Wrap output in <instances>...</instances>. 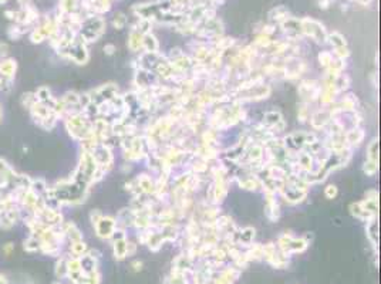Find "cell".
Here are the masks:
<instances>
[{
	"mask_svg": "<svg viewBox=\"0 0 381 284\" xmlns=\"http://www.w3.org/2000/svg\"><path fill=\"white\" fill-rule=\"evenodd\" d=\"M57 53L61 57L68 58V60H72L73 63L80 64V65L86 64L87 61L90 60V54H88V50H87V44L81 42V39H80L79 36L74 39V42L70 43V44H68L67 47H64V49L58 50Z\"/></svg>",
	"mask_w": 381,
	"mask_h": 284,
	"instance_id": "obj_3",
	"label": "cell"
},
{
	"mask_svg": "<svg viewBox=\"0 0 381 284\" xmlns=\"http://www.w3.org/2000/svg\"><path fill=\"white\" fill-rule=\"evenodd\" d=\"M12 250H13V243H6V244H5V247H3V252H5L6 255H10V253H12Z\"/></svg>",
	"mask_w": 381,
	"mask_h": 284,
	"instance_id": "obj_31",
	"label": "cell"
},
{
	"mask_svg": "<svg viewBox=\"0 0 381 284\" xmlns=\"http://www.w3.org/2000/svg\"><path fill=\"white\" fill-rule=\"evenodd\" d=\"M40 247H42V243H40V239L30 234L29 237L24 240L23 243V248L29 253H34V252H40Z\"/></svg>",
	"mask_w": 381,
	"mask_h": 284,
	"instance_id": "obj_15",
	"label": "cell"
},
{
	"mask_svg": "<svg viewBox=\"0 0 381 284\" xmlns=\"http://www.w3.org/2000/svg\"><path fill=\"white\" fill-rule=\"evenodd\" d=\"M29 113L37 125L46 129V131H51L53 128L56 127V124H57L58 118L56 117V114L51 111L50 106L44 105V104L39 102V101L30 108Z\"/></svg>",
	"mask_w": 381,
	"mask_h": 284,
	"instance_id": "obj_2",
	"label": "cell"
},
{
	"mask_svg": "<svg viewBox=\"0 0 381 284\" xmlns=\"http://www.w3.org/2000/svg\"><path fill=\"white\" fill-rule=\"evenodd\" d=\"M17 3H19V6H22V5H24V3H27V2H30V0H16Z\"/></svg>",
	"mask_w": 381,
	"mask_h": 284,
	"instance_id": "obj_33",
	"label": "cell"
},
{
	"mask_svg": "<svg viewBox=\"0 0 381 284\" xmlns=\"http://www.w3.org/2000/svg\"><path fill=\"white\" fill-rule=\"evenodd\" d=\"M26 33H30V28L24 27L22 24H16V23H12L8 28V36L12 39V40H19L22 39L23 36Z\"/></svg>",
	"mask_w": 381,
	"mask_h": 284,
	"instance_id": "obj_14",
	"label": "cell"
},
{
	"mask_svg": "<svg viewBox=\"0 0 381 284\" xmlns=\"http://www.w3.org/2000/svg\"><path fill=\"white\" fill-rule=\"evenodd\" d=\"M34 218L47 227H58L61 226L63 222H64L63 220V213L60 212L58 207H50V206L46 205L34 213Z\"/></svg>",
	"mask_w": 381,
	"mask_h": 284,
	"instance_id": "obj_4",
	"label": "cell"
},
{
	"mask_svg": "<svg viewBox=\"0 0 381 284\" xmlns=\"http://www.w3.org/2000/svg\"><path fill=\"white\" fill-rule=\"evenodd\" d=\"M16 71H17V61L12 57H5L0 61V77L8 81H15Z\"/></svg>",
	"mask_w": 381,
	"mask_h": 284,
	"instance_id": "obj_8",
	"label": "cell"
},
{
	"mask_svg": "<svg viewBox=\"0 0 381 284\" xmlns=\"http://www.w3.org/2000/svg\"><path fill=\"white\" fill-rule=\"evenodd\" d=\"M132 266H134V269H135V270H141V266H143V263L135 262V263H132Z\"/></svg>",
	"mask_w": 381,
	"mask_h": 284,
	"instance_id": "obj_32",
	"label": "cell"
},
{
	"mask_svg": "<svg viewBox=\"0 0 381 284\" xmlns=\"http://www.w3.org/2000/svg\"><path fill=\"white\" fill-rule=\"evenodd\" d=\"M61 229H63V232H64L65 237H68L72 243L83 240V234H81V232L79 230V227L76 226L73 222H63Z\"/></svg>",
	"mask_w": 381,
	"mask_h": 284,
	"instance_id": "obj_13",
	"label": "cell"
},
{
	"mask_svg": "<svg viewBox=\"0 0 381 284\" xmlns=\"http://www.w3.org/2000/svg\"><path fill=\"white\" fill-rule=\"evenodd\" d=\"M104 31H106V20L101 16H91L83 20L79 37L81 39V42L88 44V43L97 42Z\"/></svg>",
	"mask_w": 381,
	"mask_h": 284,
	"instance_id": "obj_1",
	"label": "cell"
},
{
	"mask_svg": "<svg viewBox=\"0 0 381 284\" xmlns=\"http://www.w3.org/2000/svg\"><path fill=\"white\" fill-rule=\"evenodd\" d=\"M8 53H9V46L6 44V43H3V42H0V61L5 58V57L8 56Z\"/></svg>",
	"mask_w": 381,
	"mask_h": 284,
	"instance_id": "obj_29",
	"label": "cell"
},
{
	"mask_svg": "<svg viewBox=\"0 0 381 284\" xmlns=\"http://www.w3.org/2000/svg\"><path fill=\"white\" fill-rule=\"evenodd\" d=\"M375 170H377V165H375V161H368V163H366V166H364V172L368 173V175H373L375 173Z\"/></svg>",
	"mask_w": 381,
	"mask_h": 284,
	"instance_id": "obj_25",
	"label": "cell"
},
{
	"mask_svg": "<svg viewBox=\"0 0 381 284\" xmlns=\"http://www.w3.org/2000/svg\"><path fill=\"white\" fill-rule=\"evenodd\" d=\"M324 193H326V196H327L329 199H333L336 195H337V188H336V186H333V185H330V186H327V188H326Z\"/></svg>",
	"mask_w": 381,
	"mask_h": 284,
	"instance_id": "obj_27",
	"label": "cell"
},
{
	"mask_svg": "<svg viewBox=\"0 0 381 284\" xmlns=\"http://www.w3.org/2000/svg\"><path fill=\"white\" fill-rule=\"evenodd\" d=\"M101 218H102V213H101L100 210H93V212L90 213V220H91V223H93V225H95V223H97Z\"/></svg>",
	"mask_w": 381,
	"mask_h": 284,
	"instance_id": "obj_28",
	"label": "cell"
},
{
	"mask_svg": "<svg viewBox=\"0 0 381 284\" xmlns=\"http://www.w3.org/2000/svg\"><path fill=\"white\" fill-rule=\"evenodd\" d=\"M67 257H60L57 264H56V276L58 278H65L67 277Z\"/></svg>",
	"mask_w": 381,
	"mask_h": 284,
	"instance_id": "obj_20",
	"label": "cell"
},
{
	"mask_svg": "<svg viewBox=\"0 0 381 284\" xmlns=\"http://www.w3.org/2000/svg\"><path fill=\"white\" fill-rule=\"evenodd\" d=\"M253 236H255V230H253V229H245L244 233L240 234V240L249 243Z\"/></svg>",
	"mask_w": 381,
	"mask_h": 284,
	"instance_id": "obj_24",
	"label": "cell"
},
{
	"mask_svg": "<svg viewBox=\"0 0 381 284\" xmlns=\"http://www.w3.org/2000/svg\"><path fill=\"white\" fill-rule=\"evenodd\" d=\"M114 255L118 260H121V259H124L127 256V243H125V239L114 241Z\"/></svg>",
	"mask_w": 381,
	"mask_h": 284,
	"instance_id": "obj_18",
	"label": "cell"
},
{
	"mask_svg": "<svg viewBox=\"0 0 381 284\" xmlns=\"http://www.w3.org/2000/svg\"><path fill=\"white\" fill-rule=\"evenodd\" d=\"M16 175H17V172L12 168V165L6 159L0 158V179H3L6 182V193H8L9 186L13 182Z\"/></svg>",
	"mask_w": 381,
	"mask_h": 284,
	"instance_id": "obj_9",
	"label": "cell"
},
{
	"mask_svg": "<svg viewBox=\"0 0 381 284\" xmlns=\"http://www.w3.org/2000/svg\"><path fill=\"white\" fill-rule=\"evenodd\" d=\"M269 17L272 19V20L279 21V23H283V21L289 19V10L285 6H279V7H274L273 10L269 13Z\"/></svg>",
	"mask_w": 381,
	"mask_h": 284,
	"instance_id": "obj_17",
	"label": "cell"
},
{
	"mask_svg": "<svg viewBox=\"0 0 381 284\" xmlns=\"http://www.w3.org/2000/svg\"><path fill=\"white\" fill-rule=\"evenodd\" d=\"M80 0H58L57 13L73 14L79 13Z\"/></svg>",
	"mask_w": 381,
	"mask_h": 284,
	"instance_id": "obj_12",
	"label": "cell"
},
{
	"mask_svg": "<svg viewBox=\"0 0 381 284\" xmlns=\"http://www.w3.org/2000/svg\"><path fill=\"white\" fill-rule=\"evenodd\" d=\"M34 95H36V99L39 102H42L44 105L50 106V108L53 106V104H54V101H56V98H54L53 94H51L50 88L46 87V85L39 87L36 91H34Z\"/></svg>",
	"mask_w": 381,
	"mask_h": 284,
	"instance_id": "obj_10",
	"label": "cell"
},
{
	"mask_svg": "<svg viewBox=\"0 0 381 284\" xmlns=\"http://www.w3.org/2000/svg\"><path fill=\"white\" fill-rule=\"evenodd\" d=\"M143 47L147 50V53H155L158 50V42L151 33H147L143 36Z\"/></svg>",
	"mask_w": 381,
	"mask_h": 284,
	"instance_id": "obj_16",
	"label": "cell"
},
{
	"mask_svg": "<svg viewBox=\"0 0 381 284\" xmlns=\"http://www.w3.org/2000/svg\"><path fill=\"white\" fill-rule=\"evenodd\" d=\"M22 105L26 108V110H30L31 106L34 105L37 102L36 95H34V92H24L22 95Z\"/></svg>",
	"mask_w": 381,
	"mask_h": 284,
	"instance_id": "obj_21",
	"label": "cell"
},
{
	"mask_svg": "<svg viewBox=\"0 0 381 284\" xmlns=\"http://www.w3.org/2000/svg\"><path fill=\"white\" fill-rule=\"evenodd\" d=\"M5 3H8V0H0V5H5Z\"/></svg>",
	"mask_w": 381,
	"mask_h": 284,
	"instance_id": "obj_36",
	"label": "cell"
},
{
	"mask_svg": "<svg viewBox=\"0 0 381 284\" xmlns=\"http://www.w3.org/2000/svg\"><path fill=\"white\" fill-rule=\"evenodd\" d=\"M329 40H330V43L336 47V49H338V47H344L345 46L344 37L340 34V33H331V34L329 36Z\"/></svg>",
	"mask_w": 381,
	"mask_h": 284,
	"instance_id": "obj_22",
	"label": "cell"
},
{
	"mask_svg": "<svg viewBox=\"0 0 381 284\" xmlns=\"http://www.w3.org/2000/svg\"><path fill=\"white\" fill-rule=\"evenodd\" d=\"M125 24H127V17H125V14H122V13L115 14L114 20H113V26H114L115 28H118V30H121Z\"/></svg>",
	"mask_w": 381,
	"mask_h": 284,
	"instance_id": "obj_23",
	"label": "cell"
},
{
	"mask_svg": "<svg viewBox=\"0 0 381 284\" xmlns=\"http://www.w3.org/2000/svg\"><path fill=\"white\" fill-rule=\"evenodd\" d=\"M319 58H320V61H322L324 65H329V64L333 61V57H331L330 53H327V51H324V53H320Z\"/></svg>",
	"mask_w": 381,
	"mask_h": 284,
	"instance_id": "obj_26",
	"label": "cell"
},
{
	"mask_svg": "<svg viewBox=\"0 0 381 284\" xmlns=\"http://www.w3.org/2000/svg\"><path fill=\"white\" fill-rule=\"evenodd\" d=\"M300 21H302V31L304 34L310 36L311 39H315L319 43L327 40L323 24H320L319 21L313 20V19H303Z\"/></svg>",
	"mask_w": 381,
	"mask_h": 284,
	"instance_id": "obj_5",
	"label": "cell"
},
{
	"mask_svg": "<svg viewBox=\"0 0 381 284\" xmlns=\"http://www.w3.org/2000/svg\"><path fill=\"white\" fill-rule=\"evenodd\" d=\"M49 185L47 182L44 181L43 178H34V179H31V182H30L29 189L34 195H37L39 198H44L46 195H47V192H49Z\"/></svg>",
	"mask_w": 381,
	"mask_h": 284,
	"instance_id": "obj_11",
	"label": "cell"
},
{
	"mask_svg": "<svg viewBox=\"0 0 381 284\" xmlns=\"http://www.w3.org/2000/svg\"><path fill=\"white\" fill-rule=\"evenodd\" d=\"M70 252H72V255L74 257H81L83 255H86L87 252V246L84 241H74L72 243V246H70Z\"/></svg>",
	"mask_w": 381,
	"mask_h": 284,
	"instance_id": "obj_19",
	"label": "cell"
},
{
	"mask_svg": "<svg viewBox=\"0 0 381 284\" xmlns=\"http://www.w3.org/2000/svg\"><path fill=\"white\" fill-rule=\"evenodd\" d=\"M0 284H8V281H6V278L3 276H0Z\"/></svg>",
	"mask_w": 381,
	"mask_h": 284,
	"instance_id": "obj_34",
	"label": "cell"
},
{
	"mask_svg": "<svg viewBox=\"0 0 381 284\" xmlns=\"http://www.w3.org/2000/svg\"><path fill=\"white\" fill-rule=\"evenodd\" d=\"M20 220V207H9L0 212V227L3 230H10Z\"/></svg>",
	"mask_w": 381,
	"mask_h": 284,
	"instance_id": "obj_6",
	"label": "cell"
},
{
	"mask_svg": "<svg viewBox=\"0 0 381 284\" xmlns=\"http://www.w3.org/2000/svg\"><path fill=\"white\" fill-rule=\"evenodd\" d=\"M115 226H117V222H115L113 218H106L102 216L95 225H94V229H95V233L101 239H107V237H111V234L114 233Z\"/></svg>",
	"mask_w": 381,
	"mask_h": 284,
	"instance_id": "obj_7",
	"label": "cell"
},
{
	"mask_svg": "<svg viewBox=\"0 0 381 284\" xmlns=\"http://www.w3.org/2000/svg\"><path fill=\"white\" fill-rule=\"evenodd\" d=\"M104 51H106V54H114V51H115V46L114 44H106L104 46Z\"/></svg>",
	"mask_w": 381,
	"mask_h": 284,
	"instance_id": "obj_30",
	"label": "cell"
},
{
	"mask_svg": "<svg viewBox=\"0 0 381 284\" xmlns=\"http://www.w3.org/2000/svg\"><path fill=\"white\" fill-rule=\"evenodd\" d=\"M3 120V108H2V104H0V122Z\"/></svg>",
	"mask_w": 381,
	"mask_h": 284,
	"instance_id": "obj_35",
	"label": "cell"
}]
</instances>
